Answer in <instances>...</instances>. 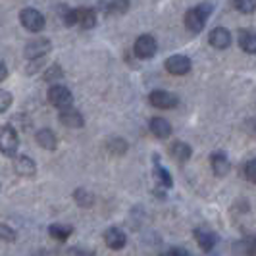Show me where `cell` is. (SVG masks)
Masks as SVG:
<instances>
[{"label": "cell", "instance_id": "cell-17", "mask_svg": "<svg viewBox=\"0 0 256 256\" xmlns=\"http://www.w3.org/2000/svg\"><path fill=\"white\" fill-rule=\"evenodd\" d=\"M170 154H172V158H174L176 162L183 164V162H187V160L191 158L192 148L187 144V142L176 141V142H172V146H170Z\"/></svg>", "mask_w": 256, "mask_h": 256}, {"label": "cell", "instance_id": "cell-27", "mask_svg": "<svg viewBox=\"0 0 256 256\" xmlns=\"http://www.w3.org/2000/svg\"><path fill=\"white\" fill-rule=\"evenodd\" d=\"M14 102V96L12 92H8V90H0V114H4Z\"/></svg>", "mask_w": 256, "mask_h": 256}, {"label": "cell", "instance_id": "cell-14", "mask_svg": "<svg viewBox=\"0 0 256 256\" xmlns=\"http://www.w3.org/2000/svg\"><path fill=\"white\" fill-rule=\"evenodd\" d=\"M208 42H210L214 48L224 50V48H228L231 44V33L226 27H216V29H212V33H210V37H208Z\"/></svg>", "mask_w": 256, "mask_h": 256}, {"label": "cell", "instance_id": "cell-31", "mask_svg": "<svg viewBox=\"0 0 256 256\" xmlns=\"http://www.w3.org/2000/svg\"><path fill=\"white\" fill-rule=\"evenodd\" d=\"M160 256H189L185 248H170L166 252H162Z\"/></svg>", "mask_w": 256, "mask_h": 256}, {"label": "cell", "instance_id": "cell-10", "mask_svg": "<svg viewBox=\"0 0 256 256\" xmlns=\"http://www.w3.org/2000/svg\"><path fill=\"white\" fill-rule=\"evenodd\" d=\"M192 235H194L196 243H198V246L204 252H210L216 246V243H218V235L212 230H206V228H196V230L192 231Z\"/></svg>", "mask_w": 256, "mask_h": 256}, {"label": "cell", "instance_id": "cell-33", "mask_svg": "<svg viewBox=\"0 0 256 256\" xmlns=\"http://www.w3.org/2000/svg\"><path fill=\"white\" fill-rule=\"evenodd\" d=\"M74 256H94V252H87V250H76Z\"/></svg>", "mask_w": 256, "mask_h": 256}, {"label": "cell", "instance_id": "cell-15", "mask_svg": "<svg viewBox=\"0 0 256 256\" xmlns=\"http://www.w3.org/2000/svg\"><path fill=\"white\" fill-rule=\"evenodd\" d=\"M148 129L156 139H168L172 135V124L164 118H152L148 122Z\"/></svg>", "mask_w": 256, "mask_h": 256}, {"label": "cell", "instance_id": "cell-30", "mask_svg": "<svg viewBox=\"0 0 256 256\" xmlns=\"http://www.w3.org/2000/svg\"><path fill=\"white\" fill-rule=\"evenodd\" d=\"M62 18H64V24L68 27L77 26V22H76V10H64Z\"/></svg>", "mask_w": 256, "mask_h": 256}, {"label": "cell", "instance_id": "cell-1", "mask_svg": "<svg viewBox=\"0 0 256 256\" xmlns=\"http://www.w3.org/2000/svg\"><path fill=\"white\" fill-rule=\"evenodd\" d=\"M212 10H214L212 4H198V6H194L191 10H187V14H185V27L189 29V33L198 35L204 29Z\"/></svg>", "mask_w": 256, "mask_h": 256}, {"label": "cell", "instance_id": "cell-2", "mask_svg": "<svg viewBox=\"0 0 256 256\" xmlns=\"http://www.w3.org/2000/svg\"><path fill=\"white\" fill-rule=\"evenodd\" d=\"M20 148V137L12 124H6L0 128V152L8 158H16Z\"/></svg>", "mask_w": 256, "mask_h": 256}, {"label": "cell", "instance_id": "cell-5", "mask_svg": "<svg viewBox=\"0 0 256 256\" xmlns=\"http://www.w3.org/2000/svg\"><path fill=\"white\" fill-rule=\"evenodd\" d=\"M148 102L152 104L154 108H158V110H172V108H176L180 104V98L170 90L156 89L148 94Z\"/></svg>", "mask_w": 256, "mask_h": 256}, {"label": "cell", "instance_id": "cell-29", "mask_svg": "<svg viewBox=\"0 0 256 256\" xmlns=\"http://www.w3.org/2000/svg\"><path fill=\"white\" fill-rule=\"evenodd\" d=\"M244 178L250 181V183H256V158L248 160L244 164Z\"/></svg>", "mask_w": 256, "mask_h": 256}, {"label": "cell", "instance_id": "cell-13", "mask_svg": "<svg viewBox=\"0 0 256 256\" xmlns=\"http://www.w3.org/2000/svg\"><path fill=\"white\" fill-rule=\"evenodd\" d=\"M104 243L108 244V248H112V250H122L128 243V237L120 228H110L104 233Z\"/></svg>", "mask_w": 256, "mask_h": 256}, {"label": "cell", "instance_id": "cell-12", "mask_svg": "<svg viewBox=\"0 0 256 256\" xmlns=\"http://www.w3.org/2000/svg\"><path fill=\"white\" fill-rule=\"evenodd\" d=\"M210 166H212V172H214V176H218V178H224V176H228V174H230L231 162H230V158L226 156V152H222V150H216V152L210 156Z\"/></svg>", "mask_w": 256, "mask_h": 256}, {"label": "cell", "instance_id": "cell-19", "mask_svg": "<svg viewBox=\"0 0 256 256\" xmlns=\"http://www.w3.org/2000/svg\"><path fill=\"white\" fill-rule=\"evenodd\" d=\"M239 46L246 54H256V33L252 29H241L239 31Z\"/></svg>", "mask_w": 256, "mask_h": 256}, {"label": "cell", "instance_id": "cell-32", "mask_svg": "<svg viewBox=\"0 0 256 256\" xmlns=\"http://www.w3.org/2000/svg\"><path fill=\"white\" fill-rule=\"evenodd\" d=\"M6 77H8V68H6V64L0 60V83H2Z\"/></svg>", "mask_w": 256, "mask_h": 256}, {"label": "cell", "instance_id": "cell-3", "mask_svg": "<svg viewBox=\"0 0 256 256\" xmlns=\"http://www.w3.org/2000/svg\"><path fill=\"white\" fill-rule=\"evenodd\" d=\"M46 98H48V102L52 106H56L60 112L66 110V108H72V104H74V94H72V90L64 87V85H52L48 92H46Z\"/></svg>", "mask_w": 256, "mask_h": 256}, {"label": "cell", "instance_id": "cell-23", "mask_svg": "<svg viewBox=\"0 0 256 256\" xmlns=\"http://www.w3.org/2000/svg\"><path fill=\"white\" fill-rule=\"evenodd\" d=\"M106 148H108V152L112 154H126L128 152V142L124 141L122 137H110L108 142H106Z\"/></svg>", "mask_w": 256, "mask_h": 256}, {"label": "cell", "instance_id": "cell-24", "mask_svg": "<svg viewBox=\"0 0 256 256\" xmlns=\"http://www.w3.org/2000/svg\"><path fill=\"white\" fill-rule=\"evenodd\" d=\"M62 77H64V70H62L60 64H52L50 68L42 74V79L48 81V83H54V81H58V79H62Z\"/></svg>", "mask_w": 256, "mask_h": 256}, {"label": "cell", "instance_id": "cell-28", "mask_svg": "<svg viewBox=\"0 0 256 256\" xmlns=\"http://www.w3.org/2000/svg\"><path fill=\"white\" fill-rule=\"evenodd\" d=\"M104 8H108L110 14H126L129 10V2H110L104 4Z\"/></svg>", "mask_w": 256, "mask_h": 256}, {"label": "cell", "instance_id": "cell-16", "mask_svg": "<svg viewBox=\"0 0 256 256\" xmlns=\"http://www.w3.org/2000/svg\"><path fill=\"white\" fill-rule=\"evenodd\" d=\"M35 141H37L38 146H42V148H46V150H56V146H58V137H56V133L48 128L38 129L37 135H35Z\"/></svg>", "mask_w": 256, "mask_h": 256}, {"label": "cell", "instance_id": "cell-9", "mask_svg": "<svg viewBox=\"0 0 256 256\" xmlns=\"http://www.w3.org/2000/svg\"><path fill=\"white\" fill-rule=\"evenodd\" d=\"M14 170L22 178H33L37 174V164H35L33 158H29L26 154H20V156L14 158Z\"/></svg>", "mask_w": 256, "mask_h": 256}, {"label": "cell", "instance_id": "cell-7", "mask_svg": "<svg viewBox=\"0 0 256 256\" xmlns=\"http://www.w3.org/2000/svg\"><path fill=\"white\" fill-rule=\"evenodd\" d=\"M133 50L135 56L141 58V60H150L156 50H158V44H156V38L152 35H141V37L135 40L133 44Z\"/></svg>", "mask_w": 256, "mask_h": 256}, {"label": "cell", "instance_id": "cell-25", "mask_svg": "<svg viewBox=\"0 0 256 256\" xmlns=\"http://www.w3.org/2000/svg\"><path fill=\"white\" fill-rule=\"evenodd\" d=\"M233 6L241 14H254L256 12V0H239L233 2Z\"/></svg>", "mask_w": 256, "mask_h": 256}, {"label": "cell", "instance_id": "cell-18", "mask_svg": "<svg viewBox=\"0 0 256 256\" xmlns=\"http://www.w3.org/2000/svg\"><path fill=\"white\" fill-rule=\"evenodd\" d=\"M76 22L83 29H92L96 26V14L90 8H77L76 10Z\"/></svg>", "mask_w": 256, "mask_h": 256}, {"label": "cell", "instance_id": "cell-4", "mask_svg": "<svg viewBox=\"0 0 256 256\" xmlns=\"http://www.w3.org/2000/svg\"><path fill=\"white\" fill-rule=\"evenodd\" d=\"M20 22H22V26L26 27L27 31H31V33L42 31V29H44V24H46L44 16L38 12V10H35V8H24V10L20 12Z\"/></svg>", "mask_w": 256, "mask_h": 256}, {"label": "cell", "instance_id": "cell-6", "mask_svg": "<svg viewBox=\"0 0 256 256\" xmlns=\"http://www.w3.org/2000/svg\"><path fill=\"white\" fill-rule=\"evenodd\" d=\"M52 44L48 38H35V40H29L26 44V58L29 62H35V60H42L48 52H50Z\"/></svg>", "mask_w": 256, "mask_h": 256}, {"label": "cell", "instance_id": "cell-11", "mask_svg": "<svg viewBox=\"0 0 256 256\" xmlns=\"http://www.w3.org/2000/svg\"><path fill=\"white\" fill-rule=\"evenodd\" d=\"M60 122H62V126H66V128H72V129H79L85 126V118H83V114L77 110V108H66V110H62L60 112Z\"/></svg>", "mask_w": 256, "mask_h": 256}, {"label": "cell", "instance_id": "cell-8", "mask_svg": "<svg viewBox=\"0 0 256 256\" xmlns=\"http://www.w3.org/2000/svg\"><path fill=\"white\" fill-rule=\"evenodd\" d=\"M191 60L183 54H174L166 60V70L172 76H185L191 72Z\"/></svg>", "mask_w": 256, "mask_h": 256}, {"label": "cell", "instance_id": "cell-22", "mask_svg": "<svg viewBox=\"0 0 256 256\" xmlns=\"http://www.w3.org/2000/svg\"><path fill=\"white\" fill-rule=\"evenodd\" d=\"M74 198H76V202L81 208H90V206L94 204V194L87 189H76L74 191Z\"/></svg>", "mask_w": 256, "mask_h": 256}, {"label": "cell", "instance_id": "cell-20", "mask_svg": "<svg viewBox=\"0 0 256 256\" xmlns=\"http://www.w3.org/2000/svg\"><path fill=\"white\" fill-rule=\"evenodd\" d=\"M154 181L158 183V187H166V189H170L174 185V180L168 174V170H164L158 164V156H154Z\"/></svg>", "mask_w": 256, "mask_h": 256}, {"label": "cell", "instance_id": "cell-26", "mask_svg": "<svg viewBox=\"0 0 256 256\" xmlns=\"http://www.w3.org/2000/svg\"><path fill=\"white\" fill-rule=\"evenodd\" d=\"M16 231L10 228V226H6V224H0V241H4V243H14L16 241Z\"/></svg>", "mask_w": 256, "mask_h": 256}, {"label": "cell", "instance_id": "cell-21", "mask_svg": "<svg viewBox=\"0 0 256 256\" xmlns=\"http://www.w3.org/2000/svg\"><path fill=\"white\" fill-rule=\"evenodd\" d=\"M48 233H50L52 239L56 241H68L70 235L74 233V228L72 226H64V224H52L48 228Z\"/></svg>", "mask_w": 256, "mask_h": 256}]
</instances>
